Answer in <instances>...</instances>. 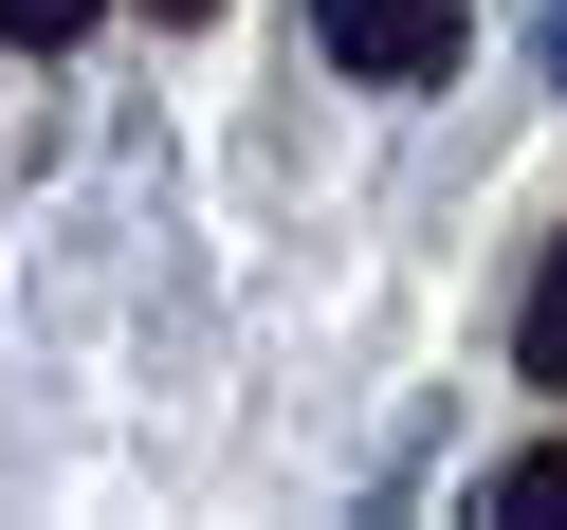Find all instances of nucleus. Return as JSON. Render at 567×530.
Here are the masks:
<instances>
[{"mask_svg": "<svg viewBox=\"0 0 567 530\" xmlns=\"http://www.w3.org/2000/svg\"><path fill=\"white\" fill-rule=\"evenodd\" d=\"M330 55L367 92H421V74H457V0H330Z\"/></svg>", "mask_w": 567, "mask_h": 530, "instance_id": "obj_1", "label": "nucleus"}, {"mask_svg": "<svg viewBox=\"0 0 567 530\" xmlns=\"http://www.w3.org/2000/svg\"><path fill=\"white\" fill-rule=\"evenodd\" d=\"M513 366H530V384H567V238L530 257V311H513Z\"/></svg>", "mask_w": 567, "mask_h": 530, "instance_id": "obj_2", "label": "nucleus"}, {"mask_svg": "<svg viewBox=\"0 0 567 530\" xmlns=\"http://www.w3.org/2000/svg\"><path fill=\"white\" fill-rule=\"evenodd\" d=\"M92 19H111V0H0V55H74Z\"/></svg>", "mask_w": 567, "mask_h": 530, "instance_id": "obj_3", "label": "nucleus"}, {"mask_svg": "<svg viewBox=\"0 0 567 530\" xmlns=\"http://www.w3.org/2000/svg\"><path fill=\"white\" fill-rule=\"evenodd\" d=\"M494 512H513V530H549V512H567V439H549V457H513V476H494Z\"/></svg>", "mask_w": 567, "mask_h": 530, "instance_id": "obj_4", "label": "nucleus"}, {"mask_svg": "<svg viewBox=\"0 0 567 530\" xmlns=\"http://www.w3.org/2000/svg\"><path fill=\"white\" fill-rule=\"evenodd\" d=\"M147 19H165V38H184V19H220V0H147Z\"/></svg>", "mask_w": 567, "mask_h": 530, "instance_id": "obj_5", "label": "nucleus"}]
</instances>
